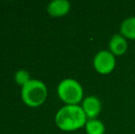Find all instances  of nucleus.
Instances as JSON below:
<instances>
[{
	"instance_id": "1",
	"label": "nucleus",
	"mask_w": 135,
	"mask_h": 134,
	"mask_svg": "<svg viewBox=\"0 0 135 134\" xmlns=\"http://www.w3.org/2000/svg\"><path fill=\"white\" fill-rule=\"evenodd\" d=\"M86 115L81 106L66 105L61 107L55 116V123L62 131H75L85 126Z\"/></svg>"
},
{
	"instance_id": "2",
	"label": "nucleus",
	"mask_w": 135,
	"mask_h": 134,
	"mask_svg": "<svg viewBox=\"0 0 135 134\" xmlns=\"http://www.w3.org/2000/svg\"><path fill=\"white\" fill-rule=\"evenodd\" d=\"M21 97L25 104L30 107H37L45 101L47 97L46 86L40 80L30 79L22 86Z\"/></svg>"
},
{
	"instance_id": "3",
	"label": "nucleus",
	"mask_w": 135,
	"mask_h": 134,
	"mask_svg": "<svg viewBox=\"0 0 135 134\" xmlns=\"http://www.w3.org/2000/svg\"><path fill=\"white\" fill-rule=\"evenodd\" d=\"M60 98L67 105H77L83 99V87L76 80L66 78L61 81L57 87Z\"/></svg>"
},
{
	"instance_id": "4",
	"label": "nucleus",
	"mask_w": 135,
	"mask_h": 134,
	"mask_svg": "<svg viewBox=\"0 0 135 134\" xmlns=\"http://www.w3.org/2000/svg\"><path fill=\"white\" fill-rule=\"evenodd\" d=\"M93 64L98 73L101 75H108L111 73L116 66L115 55L109 51L102 50L95 55Z\"/></svg>"
},
{
	"instance_id": "5",
	"label": "nucleus",
	"mask_w": 135,
	"mask_h": 134,
	"mask_svg": "<svg viewBox=\"0 0 135 134\" xmlns=\"http://www.w3.org/2000/svg\"><path fill=\"white\" fill-rule=\"evenodd\" d=\"M81 107L83 110L85 111L87 118L91 120V118H95L99 115L102 108V104L98 97L88 96L83 100Z\"/></svg>"
},
{
	"instance_id": "6",
	"label": "nucleus",
	"mask_w": 135,
	"mask_h": 134,
	"mask_svg": "<svg viewBox=\"0 0 135 134\" xmlns=\"http://www.w3.org/2000/svg\"><path fill=\"white\" fill-rule=\"evenodd\" d=\"M108 48L109 52H112L114 55H122L128 49L127 39L120 33L114 34L108 42Z\"/></svg>"
},
{
	"instance_id": "7",
	"label": "nucleus",
	"mask_w": 135,
	"mask_h": 134,
	"mask_svg": "<svg viewBox=\"0 0 135 134\" xmlns=\"http://www.w3.org/2000/svg\"><path fill=\"white\" fill-rule=\"evenodd\" d=\"M70 2L67 0H52L48 5L47 10L52 17H62L66 15L70 10Z\"/></svg>"
},
{
	"instance_id": "8",
	"label": "nucleus",
	"mask_w": 135,
	"mask_h": 134,
	"mask_svg": "<svg viewBox=\"0 0 135 134\" xmlns=\"http://www.w3.org/2000/svg\"><path fill=\"white\" fill-rule=\"evenodd\" d=\"M119 33L126 39H135V17H129L121 22Z\"/></svg>"
},
{
	"instance_id": "9",
	"label": "nucleus",
	"mask_w": 135,
	"mask_h": 134,
	"mask_svg": "<svg viewBox=\"0 0 135 134\" xmlns=\"http://www.w3.org/2000/svg\"><path fill=\"white\" fill-rule=\"evenodd\" d=\"M85 131L87 134H104L105 125L97 118H91L85 123Z\"/></svg>"
},
{
	"instance_id": "10",
	"label": "nucleus",
	"mask_w": 135,
	"mask_h": 134,
	"mask_svg": "<svg viewBox=\"0 0 135 134\" xmlns=\"http://www.w3.org/2000/svg\"><path fill=\"white\" fill-rule=\"evenodd\" d=\"M15 80L18 85H21L23 86L24 85H26L30 80V75L25 70H18L16 73V75H15Z\"/></svg>"
}]
</instances>
